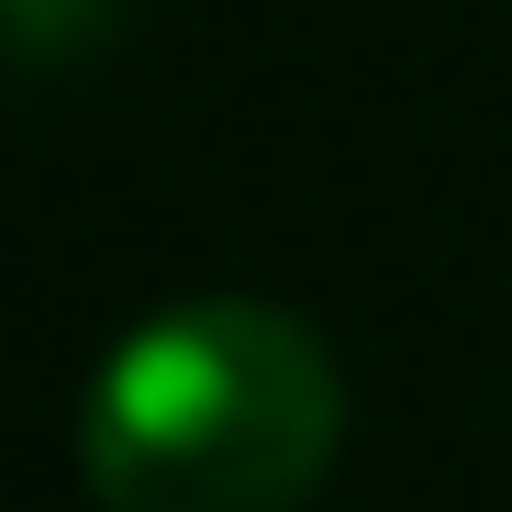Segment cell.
<instances>
[{"mask_svg":"<svg viewBox=\"0 0 512 512\" xmlns=\"http://www.w3.org/2000/svg\"><path fill=\"white\" fill-rule=\"evenodd\" d=\"M334 446V346L245 290L145 312L78 401V479L101 512H301Z\"/></svg>","mask_w":512,"mask_h":512,"instance_id":"6da1fadb","label":"cell"}]
</instances>
